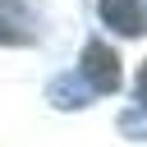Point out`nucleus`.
Returning <instances> with one entry per match:
<instances>
[{
  "instance_id": "obj_2",
  "label": "nucleus",
  "mask_w": 147,
  "mask_h": 147,
  "mask_svg": "<svg viewBox=\"0 0 147 147\" xmlns=\"http://www.w3.org/2000/svg\"><path fill=\"white\" fill-rule=\"evenodd\" d=\"M37 41V18L23 0H0V46H28Z\"/></svg>"
},
{
  "instance_id": "obj_1",
  "label": "nucleus",
  "mask_w": 147,
  "mask_h": 147,
  "mask_svg": "<svg viewBox=\"0 0 147 147\" xmlns=\"http://www.w3.org/2000/svg\"><path fill=\"white\" fill-rule=\"evenodd\" d=\"M78 78L92 92H115L119 87V55L106 41H87L83 46V60H78Z\"/></svg>"
},
{
  "instance_id": "obj_5",
  "label": "nucleus",
  "mask_w": 147,
  "mask_h": 147,
  "mask_svg": "<svg viewBox=\"0 0 147 147\" xmlns=\"http://www.w3.org/2000/svg\"><path fill=\"white\" fill-rule=\"evenodd\" d=\"M119 129L129 133V138H147V110L138 106V110H124L119 115Z\"/></svg>"
},
{
  "instance_id": "obj_4",
  "label": "nucleus",
  "mask_w": 147,
  "mask_h": 147,
  "mask_svg": "<svg viewBox=\"0 0 147 147\" xmlns=\"http://www.w3.org/2000/svg\"><path fill=\"white\" fill-rule=\"evenodd\" d=\"M46 96H51L60 110H78V106H87V101H92V87H87L78 74H60V78L46 87Z\"/></svg>"
},
{
  "instance_id": "obj_3",
  "label": "nucleus",
  "mask_w": 147,
  "mask_h": 147,
  "mask_svg": "<svg viewBox=\"0 0 147 147\" xmlns=\"http://www.w3.org/2000/svg\"><path fill=\"white\" fill-rule=\"evenodd\" d=\"M96 14H101V23H106L110 32H119V37H138V32L147 28L142 0H96Z\"/></svg>"
},
{
  "instance_id": "obj_6",
  "label": "nucleus",
  "mask_w": 147,
  "mask_h": 147,
  "mask_svg": "<svg viewBox=\"0 0 147 147\" xmlns=\"http://www.w3.org/2000/svg\"><path fill=\"white\" fill-rule=\"evenodd\" d=\"M138 106H142V110H147V64H142V69H138Z\"/></svg>"
}]
</instances>
